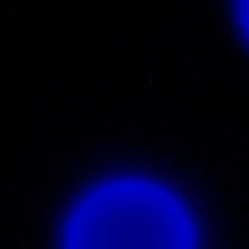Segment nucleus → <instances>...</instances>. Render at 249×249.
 I'll use <instances>...</instances> for the list:
<instances>
[{"label": "nucleus", "instance_id": "nucleus-1", "mask_svg": "<svg viewBox=\"0 0 249 249\" xmlns=\"http://www.w3.org/2000/svg\"><path fill=\"white\" fill-rule=\"evenodd\" d=\"M68 249H194L188 211L150 182H114L71 220Z\"/></svg>", "mask_w": 249, "mask_h": 249}, {"label": "nucleus", "instance_id": "nucleus-2", "mask_svg": "<svg viewBox=\"0 0 249 249\" xmlns=\"http://www.w3.org/2000/svg\"><path fill=\"white\" fill-rule=\"evenodd\" d=\"M240 18H243V30L249 36V0H240Z\"/></svg>", "mask_w": 249, "mask_h": 249}]
</instances>
